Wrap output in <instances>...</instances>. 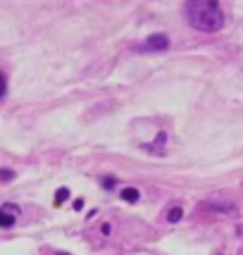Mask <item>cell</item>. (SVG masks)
I'll list each match as a JSON object with an SVG mask.
<instances>
[{
	"mask_svg": "<svg viewBox=\"0 0 243 255\" xmlns=\"http://www.w3.org/2000/svg\"><path fill=\"white\" fill-rule=\"evenodd\" d=\"M186 19L188 24L203 33H217L224 26V12L220 0H186Z\"/></svg>",
	"mask_w": 243,
	"mask_h": 255,
	"instance_id": "6da1fadb",
	"label": "cell"
},
{
	"mask_svg": "<svg viewBox=\"0 0 243 255\" xmlns=\"http://www.w3.org/2000/svg\"><path fill=\"white\" fill-rule=\"evenodd\" d=\"M169 36H165V33H153L150 38H145V43L138 48L141 53H162V50H167L169 48Z\"/></svg>",
	"mask_w": 243,
	"mask_h": 255,
	"instance_id": "7a4b0ae2",
	"label": "cell"
},
{
	"mask_svg": "<svg viewBox=\"0 0 243 255\" xmlns=\"http://www.w3.org/2000/svg\"><path fill=\"white\" fill-rule=\"evenodd\" d=\"M17 217H19V205H14V203H5L2 208H0V227H12V224L17 222Z\"/></svg>",
	"mask_w": 243,
	"mask_h": 255,
	"instance_id": "3957f363",
	"label": "cell"
},
{
	"mask_svg": "<svg viewBox=\"0 0 243 255\" xmlns=\"http://www.w3.org/2000/svg\"><path fill=\"white\" fill-rule=\"evenodd\" d=\"M138 189H124L122 191V200H126V203H136L138 200Z\"/></svg>",
	"mask_w": 243,
	"mask_h": 255,
	"instance_id": "277c9868",
	"label": "cell"
},
{
	"mask_svg": "<svg viewBox=\"0 0 243 255\" xmlns=\"http://www.w3.org/2000/svg\"><path fill=\"white\" fill-rule=\"evenodd\" d=\"M181 217H184V210H181V208H172V210H167V222H179V220H181Z\"/></svg>",
	"mask_w": 243,
	"mask_h": 255,
	"instance_id": "5b68a950",
	"label": "cell"
},
{
	"mask_svg": "<svg viewBox=\"0 0 243 255\" xmlns=\"http://www.w3.org/2000/svg\"><path fill=\"white\" fill-rule=\"evenodd\" d=\"M100 186H103L105 191H112L115 186H117V179L108 174V177H103V179H100Z\"/></svg>",
	"mask_w": 243,
	"mask_h": 255,
	"instance_id": "8992f818",
	"label": "cell"
},
{
	"mask_svg": "<svg viewBox=\"0 0 243 255\" xmlns=\"http://www.w3.org/2000/svg\"><path fill=\"white\" fill-rule=\"evenodd\" d=\"M67 198H69V189H57V193H55V205H62Z\"/></svg>",
	"mask_w": 243,
	"mask_h": 255,
	"instance_id": "52a82bcc",
	"label": "cell"
},
{
	"mask_svg": "<svg viewBox=\"0 0 243 255\" xmlns=\"http://www.w3.org/2000/svg\"><path fill=\"white\" fill-rule=\"evenodd\" d=\"M5 93H7V77L0 72V100L5 98Z\"/></svg>",
	"mask_w": 243,
	"mask_h": 255,
	"instance_id": "ba28073f",
	"label": "cell"
},
{
	"mask_svg": "<svg viewBox=\"0 0 243 255\" xmlns=\"http://www.w3.org/2000/svg\"><path fill=\"white\" fill-rule=\"evenodd\" d=\"M12 179H14L12 169H0V181H12Z\"/></svg>",
	"mask_w": 243,
	"mask_h": 255,
	"instance_id": "9c48e42d",
	"label": "cell"
},
{
	"mask_svg": "<svg viewBox=\"0 0 243 255\" xmlns=\"http://www.w3.org/2000/svg\"><path fill=\"white\" fill-rule=\"evenodd\" d=\"M167 141V133L162 131V133H157V141H155V145H148V148H150V150H155V148H157V145H162Z\"/></svg>",
	"mask_w": 243,
	"mask_h": 255,
	"instance_id": "30bf717a",
	"label": "cell"
},
{
	"mask_svg": "<svg viewBox=\"0 0 243 255\" xmlns=\"http://www.w3.org/2000/svg\"><path fill=\"white\" fill-rule=\"evenodd\" d=\"M57 255H69V253H57Z\"/></svg>",
	"mask_w": 243,
	"mask_h": 255,
	"instance_id": "8fae6325",
	"label": "cell"
}]
</instances>
